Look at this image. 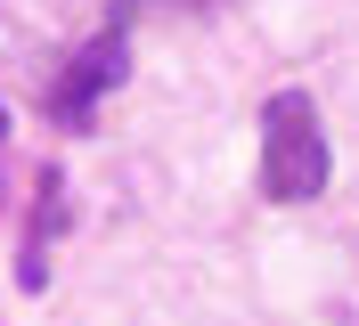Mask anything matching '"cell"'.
I'll return each instance as SVG.
<instances>
[{"label":"cell","mask_w":359,"mask_h":326,"mask_svg":"<svg viewBox=\"0 0 359 326\" xmlns=\"http://www.w3.org/2000/svg\"><path fill=\"white\" fill-rule=\"evenodd\" d=\"M327 123H318L311 90H269L262 98V196L269 204H311L327 196Z\"/></svg>","instance_id":"6da1fadb"},{"label":"cell","mask_w":359,"mask_h":326,"mask_svg":"<svg viewBox=\"0 0 359 326\" xmlns=\"http://www.w3.org/2000/svg\"><path fill=\"white\" fill-rule=\"evenodd\" d=\"M123 74H131V0H123V8H114L66 65H57V82H49V98H41L49 123H57V130H90L98 107L123 90Z\"/></svg>","instance_id":"7a4b0ae2"},{"label":"cell","mask_w":359,"mask_h":326,"mask_svg":"<svg viewBox=\"0 0 359 326\" xmlns=\"http://www.w3.org/2000/svg\"><path fill=\"white\" fill-rule=\"evenodd\" d=\"M66 229V172L49 163L41 172V188H33V229H25V253H17V285L25 294H41V278H49V237Z\"/></svg>","instance_id":"3957f363"},{"label":"cell","mask_w":359,"mask_h":326,"mask_svg":"<svg viewBox=\"0 0 359 326\" xmlns=\"http://www.w3.org/2000/svg\"><path fill=\"white\" fill-rule=\"evenodd\" d=\"M0 139H8V107H0Z\"/></svg>","instance_id":"277c9868"}]
</instances>
